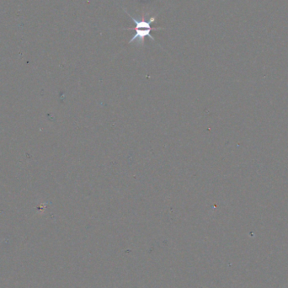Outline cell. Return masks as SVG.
I'll return each instance as SVG.
<instances>
[{"instance_id":"6da1fadb","label":"cell","mask_w":288,"mask_h":288,"mask_svg":"<svg viewBox=\"0 0 288 288\" xmlns=\"http://www.w3.org/2000/svg\"><path fill=\"white\" fill-rule=\"evenodd\" d=\"M126 14L130 16L132 21L136 24V26H135L136 33H135L133 37L131 38V40H130L129 43H132L134 41H136L137 43H142L143 42L144 38L146 37V36H149V38H151L152 40H155L154 36L151 35L152 30H163L164 29V28L160 27H151L152 23H154L155 20H156L155 16L150 18L149 20H145V18L142 19V20H138L132 17L129 13L126 12Z\"/></svg>"}]
</instances>
